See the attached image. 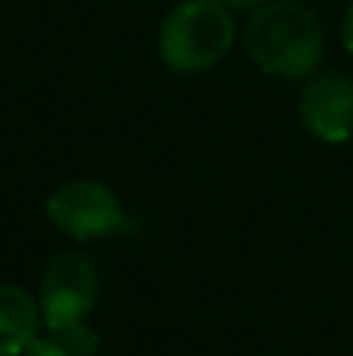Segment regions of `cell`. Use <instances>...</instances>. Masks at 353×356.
<instances>
[{
	"label": "cell",
	"mask_w": 353,
	"mask_h": 356,
	"mask_svg": "<svg viewBox=\"0 0 353 356\" xmlns=\"http://www.w3.org/2000/svg\"><path fill=\"white\" fill-rule=\"evenodd\" d=\"M244 44L260 72L297 81L319 66L325 54V31L319 16L300 0H266L250 13Z\"/></svg>",
	"instance_id": "obj_1"
},
{
	"label": "cell",
	"mask_w": 353,
	"mask_h": 356,
	"mask_svg": "<svg viewBox=\"0 0 353 356\" xmlns=\"http://www.w3.org/2000/svg\"><path fill=\"white\" fill-rule=\"evenodd\" d=\"M235 19L219 0H181L160 29V60L181 75L210 72L235 47Z\"/></svg>",
	"instance_id": "obj_2"
},
{
	"label": "cell",
	"mask_w": 353,
	"mask_h": 356,
	"mask_svg": "<svg viewBox=\"0 0 353 356\" xmlns=\"http://www.w3.org/2000/svg\"><path fill=\"white\" fill-rule=\"evenodd\" d=\"M50 225L75 241H100L125 225V207L110 184L97 178L66 181L44 203Z\"/></svg>",
	"instance_id": "obj_3"
},
{
	"label": "cell",
	"mask_w": 353,
	"mask_h": 356,
	"mask_svg": "<svg viewBox=\"0 0 353 356\" xmlns=\"http://www.w3.org/2000/svg\"><path fill=\"white\" fill-rule=\"evenodd\" d=\"M97 269L85 253H60L44 269L38 307L41 322L50 334L88 322L94 303H97Z\"/></svg>",
	"instance_id": "obj_4"
},
{
	"label": "cell",
	"mask_w": 353,
	"mask_h": 356,
	"mask_svg": "<svg viewBox=\"0 0 353 356\" xmlns=\"http://www.w3.org/2000/svg\"><path fill=\"white\" fill-rule=\"evenodd\" d=\"M300 122L316 141L347 144L353 138V79L341 72H319L300 91Z\"/></svg>",
	"instance_id": "obj_5"
},
{
	"label": "cell",
	"mask_w": 353,
	"mask_h": 356,
	"mask_svg": "<svg viewBox=\"0 0 353 356\" xmlns=\"http://www.w3.org/2000/svg\"><path fill=\"white\" fill-rule=\"evenodd\" d=\"M41 307L25 288L0 282V356H22L38 338Z\"/></svg>",
	"instance_id": "obj_6"
},
{
	"label": "cell",
	"mask_w": 353,
	"mask_h": 356,
	"mask_svg": "<svg viewBox=\"0 0 353 356\" xmlns=\"http://www.w3.org/2000/svg\"><path fill=\"white\" fill-rule=\"evenodd\" d=\"M56 338L66 344V350L72 356H94L100 347V334L94 332L88 322H79V325H72V328H63V332H56Z\"/></svg>",
	"instance_id": "obj_7"
},
{
	"label": "cell",
	"mask_w": 353,
	"mask_h": 356,
	"mask_svg": "<svg viewBox=\"0 0 353 356\" xmlns=\"http://www.w3.org/2000/svg\"><path fill=\"white\" fill-rule=\"evenodd\" d=\"M22 356H72V353L66 350V344H63L56 334H38V338L25 347Z\"/></svg>",
	"instance_id": "obj_8"
},
{
	"label": "cell",
	"mask_w": 353,
	"mask_h": 356,
	"mask_svg": "<svg viewBox=\"0 0 353 356\" xmlns=\"http://www.w3.org/2000/svg\"><path fill=\"white\" fill-rule=\"evenodd\" d=\"M341 35H344V47H347V54H353V3H350V10L344 13Z\"/></svg>",
	"instance_id": "obj_9"
},
{
	"label": "cell",
	"mask_w": 353,
	"mask_h": 356,
	"mask_svg": "<svg viewBox=\"0 0 353 356\" xmlns=\"http://www.w3.org/2000/svg\"><path fill=\"white\" fill-rule=\"evenodd\" d=\"M219 3L231 6V10H256V6H263L266 0H219Z\"/></svg>",
	"instance_id": "obj_10"
}]
</instances>
